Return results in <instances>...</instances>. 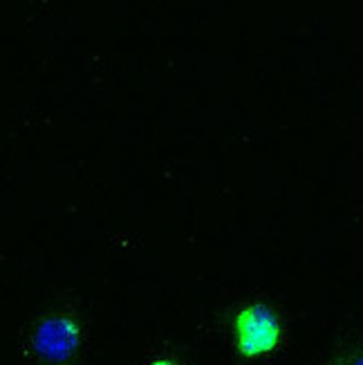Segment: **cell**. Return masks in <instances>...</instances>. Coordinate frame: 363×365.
<instances>
[{
  "label": "cell",
  "instance_id": "cell-3",
  "mask_svg": "<svg viewBox=\"0 0 363 365\" xmlns=\"http://www.w3.org/2000/svg\"><path fill=\"white\" fill-rule=\"evenodd\" d=\"M319 365H363V341H348L337 345Z\"/></svg>",
  "mask_w": 363,
  "mask_h": 365
},
{
  "label": "cell",
  "instance_id": "cell-2",
  "mask_svg": "<svg viewBox=\"0 0 363 365\" xmlns=\"http://www.w3.org/2000/svg\"><path fill=\"white\" fill-rule=\"evenodd\" d=\"M235 350L242 359H262L274 354L282 343V323L278 314L262 303H251L238 309L233 319Z\"/></svg>",
  "mask_w": 363,
  "mask_h": 365
},
{
  "label": "cell",
  "instance_id": "cell-1",
  "mask_svg": "<svg viewBox=\"0 0 363 365\" xmlns=\"http://www.w3.org/2000/svg\"><path fill=\"white\" fill-rule=\"evenodd\" d=\"M27 345L43 365H70L83 347L81 321L70 312L45 314L29 327Z\"/></svg>",
  "mask_w": 363,
  "mask_h": 365
},
{
  "label": "cell",
  "instance_id": "cell-4",
  "mask_svg": "<svg viewBox=\"0 0 363 365\" xmlns=\"http://www.w3.org/2000/svg\"><path fill=\"white\" fill-rule=\"evenodd\" d=\"M148 365H180V363L170 361V359H157V361H150Z\"/></svg>",
  "mask_w": 363,
  "mask_h": 365
}]
</instances>
